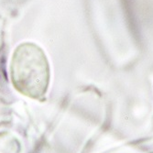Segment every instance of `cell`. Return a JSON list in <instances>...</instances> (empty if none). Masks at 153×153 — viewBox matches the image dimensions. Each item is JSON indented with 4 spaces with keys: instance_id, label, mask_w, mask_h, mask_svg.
<instances>
[{
    "instance_id": "cell-1",
    "label": "cell",
    "mask_w": 153,
    "mask_h": 153,
    "mask_svg": "<svg viewBox=\"0 0 153 153\" xmlns=\"http://www.w3.org/2000/svg\"><path fill=\"white\" fill-rule=\"evenodd\" d=\"M10 79L19 93L42 100L50 86L51 67L44 51L33 42H23L14 51L10 62Z\"/></svg>"
}]
</instances>
